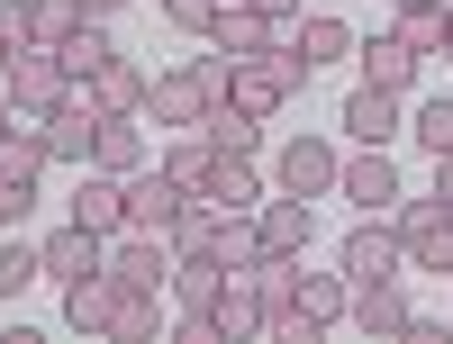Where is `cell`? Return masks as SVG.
Returning <instances> with one entry per match:
<instances>
[{"instance_id":"1","label":"cell","mask_w":453,"mask_h":344,"mask_svg":"<svg viewBox=\"0 0 453 344\" xmlns=\"http://www.w3.org/2000/svg\"><path fill=\"white\" fill-rule=\"evenodd\" d=\"M19 100V118H55V109L73 100V73H64V55L55 46H19L10 55V82H0Z\"/></svg>"},{"instance_id":"2","label":"cell","mask_w":453,"mask_h":344,"mask_svg":"<svg viewBox=\"0 0 453 344\" xmlns=\"http://www.w3.org/2000/svg\"><path fill=\"white\" fill-rule=\"evenodd\" d=\"M345 281H354V290L408 281V236H399V218H363L354 236H345Z\"/></svg>"},{"instance_id":"3","label":"cell","mask_w":453,"mask_h":344,"mask_svg":"<svg viewBox=\"0 0 453 344\" xmlns=\"http://www.w3.org/2000/svg\"><path fill=\"white\" fill-rule=\"evenodd\" d=\"M273 181L290 190V200H326V190L345 181V155H335L326 136H290V145H281V164H273Z\"/></svg>"},{"instance_id":"4","label":"cell","mask_w":453,"mask_h":344,"mask_svg":"<svg viewBox=\"0 0 453 344\" xmlns=\"http://www.w3.org/2000/svg\"><path fill=\"white\" fill-rule=\"evenodd\" d=\"M399 236H408V263L418 272H453V209L444 200H399Z\"/></svg>"},{"instance_id":"5","label":"cell","mask_w":453,"mask_h":344,"mask_svg":"<svg viewBox=\"0 0 453 344\" xmlns=\"http://www.w3.org/2000/svg\"><path fill=\"white\" fill-rule=\"evenodd\" d=\"M345 309H354V281H345V272H299V309H290V317H273V326H281L290 344H309L318 326H335Z\"/></svg>"},{"instance_id":"6","label":"cell","mask_w":453,"mask_h":344,"mask_svg":"<svg viewBox=\"0 0 453 344\" xmlns=\"http://www.w3.org/2000/svg\"><path fill=\"white\" fill-rule=\"evenodd\" d=\"M181 200H191V190H181L164 164H145V172H127V226L136 236H173V218H181Z\"/></svg>"},{"instance_id":"7","label":"cell","mask_w":453,"mask_h":344,"mask_svg":"<svg viewBox=\"0 0 453 344\" xmlns=\"http://www.w3.org/2000/svg\"><path fill=\"white\" fill-rule=\"evenodd\" d=\"M119 309H127V281L109 272V263H100V272H82V281H64V317L82 326V335H109V326H119Z\"/></svg>"},{"instance_id":"8","label":"cell","mask_w":453,"mask_h":344,"mask_svg":"<svg viewBox=\"0 0 453 344\" xmlns=\"http://www.w3.org/2000/svg\"><path fill=\"white\" fill-rule=\"evenodd\" d=\"M173 236H136V226H127V236H109V272H119V281H136V290H173Z\"/></svg>"},{"instance_id":"9","label":"cell","mask_w":453,"mask_h":344,"mask_svg":"<svg viewBox=\"0 0 453 344\" xmlns=\"http://www.w3.org/2000/svg\"><path fill=\"white\" fill-rule=\"evenodd\" d=\"M100 118H109V109H100L91 91H73V100L55 109V118H36V127H46L55 164H91V145H100Z\"/></svg>"},{"instance_id":"10","label":"cell","mask_w":453,"mask_h":344,"mask_svg":"<svg viewBox=\"0 0 453 344\" xmlns=\"http://www.w3.org/2000/svg\"><path fill=\"white\" fill-rule=\"evenodd\" d=\"M73 218H82L91 236H127V181H119V172H100V164H82V190H73Z\"/></svg>"},{"instance_id":"11","label":"cell","mask_w":453,"mask_h":344,"mask_svg":"<svg viewBox=\"0 0 453 344\" xmlns=\"http://www.w3.org/2000/svg\"><path fill=\"white\" fill-rule=\"evenodd\" d=\"M254 236H263V254H309V236H318V200H263L254 209Z\"/></svg>"},{"instance_id":"12","label":"cell","mask_w":453,"mask_h":344,"mask_svg":"<svg viewBox=\"0 0 453 344\" xmlns=\"http://www.w3.org/2000/svg\"><path fill=\"white\" fill-rule=\"evenodd\" d=\"M335 190H345L363 218H390V209H399V172H390V155H381V145H363V155L345 164V181H335Z\"/></svg>"},{"instance_id":"13","label":"cell","mask_w":453,"mask_h":344,"mask_svg":"<svg viewBox=\"0 0 453 344\" xmlns=\"http://www.w3.org/2000/svg\"><path fill=\"white\" fill-rule=\"evenodd\" d=\"M335 55H354V27H345V19H299V36L281 46V64L299 73V91H309V73L335 64Z\"/></svg>"},{"instance_id":"14","label":"cell","mask_w":453,"mask_h":344,"mask_svg":"<svg viewBox=\"0 0 453 344\" xmlns=\"http://www.w3.org/2000/svg\"><path fill=\"white\" fill-rule=\"evenodd\" d=\"M209 326L236 344V335H263L273 326V309H263V290H254V272H226V290L209 299Z\"/></svg>"},{"instance_id":"15","label":"cell","mask_w":453,"mask_h":344,"mask_svg":"<svg viewBox=\"0 0 453 344\" xmlns=\"http://www.w3.org/2000/svg\"><path fill=\"white\" fill-rule=\"evenodd\" d=\"M209 46H218V55H236V64H254V55H273V19H263V10H245V0H218Z\"/></svg>"},{"instance_id":"16","label":"cell","mask_w":453,"mask_h":344,"mask_svg":"<svg viewBox=\"0 0 453 344\" xmlns=\"http://www.w3.org/2000/svg\"><path fill=\"white\" fill-rule=\"evenodd\" d=\"M145 91H155V73H136L127 55H109V64L91 73V100L109 109V118H145Z\"/></svg>"},{"instance_id":"17","label":"cell","mask_w":453,"mask_h":344,"mask_svg":"<svg viewBox=\"0 0 453 344\" xmlns=\"http://www.w3.org/2000/svg\"><path fill=\"white\" fill-rule=\"evenodd\" d=\"M209 209H236V218H254L263 209V172H254V155H218V172H209V190H200Z\"/></svg>"},{"instance_id":"18","label":"cell","mask_w":453,"mask_h":344,"mask_svg":"<svg viewBox=\"0 0 453 344\" xmlns=\"http://www.w3.org/2000/svg\"><path fill=\"white\" fill-rule=\"evenodd\" d=\"M354 55H363V82H372V91H408V82H418V64H426L418 46H399V36H363Z\"/></svg>"},{"instance_id":"19","label":"cell","mask_w":453,"mask_h":344,"mask_svg":"<svg viewBox=\"0 0 453 344\" xmlns=\"http://www.w3.org/2000/svg\"><path fill=\"white\" fill-rule=\"evenodd\" d=\"M100 263H109V236H91L82 218H73L64 236H46V272L55 281H82V272H100Z\"/></svg>"},{"instance_id":"20","label":"cell","mask_w":453,"mask_h":344,"mask_svg":"<svg viewBox=\"0 0 453 344\" xmlns=\"http://www.w3.org/2000/svg\"><path fill=\"white\" fill-rule=\"evenodd\" d=\"M345 136H354V145H390V136H399V91H372V82H363V91L345 100Z\"/></svg>"},{"instance_id":"21","label":"cell","mask_w":453,"mask_h":344,"mask_svg":"<svg viewBox=\"0 0 453 344\" xmlns=\"http://www.w3.org/2000/svg\"><path fill=\"white\" fill-rule=\"evenodd\" d=\"M408 317H418V309H408V299H399V281H372V290H354V326L363 335H408Z\"/></svg>"},{"instance_id":"22","label":"cell","mask_w":453,"mask_h":344,"mask_svg":"<svg viewBox=\"0 0 453 344\" xmlns=\"http://www.w3.org/2000/svg\"><path fill=\"white\" fill-rule=\"evenodd\" d=\"M164 172H173V181L200 200V190H209V172H218V145H209L200 127H191V136H173V145H164Z\"/></svg>"},{"instance_id":"23","label":"cell","mask_w":453,"mask_h":344,"mask_svg":"<svg viewBox=\"0 0 453 344\" xmlns=\"http://www.w3.org/2000/svg\"><path fill=\"white\" fill-rule=\"evenodd\" d=\"M91 164L100 172H145V136H136V118H100V145H91Z\"/></svg>"},{"instance_id":"24","label":"cell","mask_w":453,"mask_h":344,"mask_svg":"<svg viewBox=\"0 0 453 344\" xmlns=\"http://www.w3.org/2000/svg\"><path fill=\"white\" fill-rule=\"evenodd\" d=\"M218 290H226V263L218 254H181L173 263V299H181V309H209Z\"/></svg>"},{"instance_id":"25","label":"cell","mask_w":453,"mask_h":344,"mask_svg":"<svg viewBox=\"0 0 453 344\" xmlns=\"http://www.w3.org/2000/svg\"><path fill=\"white\" fill-rule=\"evenodd\" d=\"M55 55H64V73H73V82H91V73H100L109 55H119V46H109V27H100V19H82V27H73Z\"/></svg>"},{"instance_id":"26","label":"cell","mask_w":453,"mask_h":344,"mask_svg":"<svg viewBox=\"0 0 453 344\" xmlns=\"http://www.w3.org/2000/svg\"><path fill=\"white\" fill-rule=\"evenodd\" d=\"M200 136L218 145V155H254V136H263V118H245V109H236V100H218V109H209V118H200Z\"/></svg>"},{"instance_id":"27","label":"cell","mask_w":453,"mask_h":344,"mask_svg":"<svg viewBox=\"0 0 453 344\" xmlns=\"http://www.w3.org/2000/svg\"><path fill=\"white\" fill-rule=\"evenodd\" d=\"M36 272H46V245H27L19 226H10V245H0V299H19Z\"/></svg>"},{"instance_id":"28","label":"cell","mask_w":453,"mask_h":344,"mask_svg":"<svg viewBox=\"0 0 453 344\" xmlns=\"http://www.w3.org/2000/svg\"><path fill=\"white\" fill-rule=\"evenodd\" d=\"M399 46H418V55H444V0H418V10H399Z\"/></svg>"},{"instance_id":"29","label":"cell","mask_w":453,"mask_h":344,"mask_svg":"<svg viewBox=\"0 0 453 344\" xmlns=\"http://www.w3.org/2000/svg\"><path fill=\"white\" fill-rule=\"evenodd\" d=\"M408 127H418V145H426V155H453V91H444V100H426Z\"/></svg>"},{"instance_id":"30","label":"cell","mask_w":453,"mask_h":344,"mask_svg":"<svg viewBox=\"0 0 453 344\" xmlns=\"http://www.w3.org/2000/svg\"><path fill=\"white\" fill-rule=\"evenodd\" d=\"M73 27H82V10H73V0H36V46H64Z\"/></svg>"},{"instance_id":"31","label":"cell","mask_w":453,"mask_h":344,"mask_svg":"<svg viewBox=\"0 0 453 344\" xmlns=\"http://www.w3.org/2000/svg\"><path fill=\"white\" fill-rule=\"evenodd\" d=\"M164 19H173L181 36H209V27H218V0H164Z\"/></svg>"},{"instance_id":"32","label":"cell","mask_w":453,"mask_h":344,"mask_svg":"<svg viewBox=\"0 0 453 344\" xmlns=\"http://www.w3.org/2000/svg\"><path fill=\"white\" fill-rule=\"evenodd\" d=\"M27 209H36V181L0 172V226H27Z\"/></svg>"},{"instance_id":"33","label":"cell","mask_w":453,"mask_h":344,"mask_svg":"<svg viewBox=\"0 0 453 344\" xmlns=\"http://www.w3.org/2000/svg\"><path fill=\"white\" fill-rule=\"evenodd\" d=\"M0 36H10V46H36V0H0Z\"/></svg>"},{"instance_id":"34","label":"cell","mask_w":453,"mask_h":344,"mask_svg":"<svg viewBox=\"0 0 453 344\" xmlns=\"http://www.w3.org/2000/svg\"><path fill=\"white\" fill-rule=\"evenodd\" d=\"M245 10H263L273 27H299V0H245Z\"/></svg>"},{"instance_id":"35","label":"cell","mask_w":453,"mask_h":344,"mask_svg":"<svg viewBox=\"0 0 453 344\" xmlns=\"http://www.w3.org/2000/svg\"><path fill=\"white\" fill-rule=\"evenodd\" d=\"M73 10H82V19H100V27H109V19L127 10V0H73Z\"/></svg>"},{"instance_id":"36","label":"cell","mask_w":453,"mask_h":344,"mask_svg":"<svg viewBox=\"0 0 453 344\" xmlns=\"http://www.w3.org/2000/svg\"><path fill=\"white\" fill-rule=\"evenodd\" d=\"M435 200L453 209V155H435Z\"/></svg>"},{"instance_id":"37","label":"cell","mask_w":453,"mask_h":344,"mask_svg":"<svg viewBox=\"0 0 453 344\" xmlns=\"http://www.w3.org/2000/svg\"><path fill=\"white\" fill-rule=\"evenodd\" d=\"M10 127H19V100H10V91H0V136H10Z\"/></svg>"},{"instance_id":"38","label":"cell","mask_w":453,"mask_h":344,"mask_svg":"<svg viewBox=\"0 0 453 344\" xmlns=\"http://www.w3.org/2000/svg\"><path fill=\"white\" fill-rule=\"evenodd\" d=\"M10 55H19V46H10V36H0V82H10Z\"/></svg>"},{"instance_id":"39","label":"cell","mask_w":453,"mask_h":344,"mask_svg":"<svg viewBox=\"0 0 453 344\" xmlns=\"http://www.w3.org/2000/svg\"><path fill=\"white\" fill-rule=\"evenodd\" d=\"M444 55H453V0H444Z\"/></svg>"},{"instance_id":"40","label":"cell","mask_w":453,"mask_h":344,"mask_svg":"<svg viewBox=\"0 0 453 344\" xmlns=\"http://www.w3.org/2000/svg\"><path fill=\"white\" fill-rule=\"evenodd\" d=\"M390 10H418V0H390Z\"/></svg>"}]
</instances>
